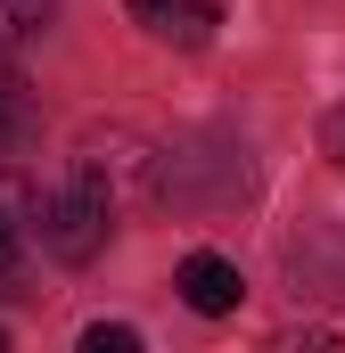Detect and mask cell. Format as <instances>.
Wrapping results in <instances>:
<instances>
[{
  "mask_svg": "<svg viewBox=\"0 0 345 353\" xmlns=\"http://www.w3.org/2000/svg\"><path fill=\"white\" fill-rule=\"evenodd\" d=\"M107 230H115V205H107V197H99L83 173H66V189L41 205V247H50L58 263H75V271H83L90 255L107 247Z\"/></svg>",
  "mask_w": 345,
  "mask_h": 353,
  "instance_id": "7a4b0ae2",
  "label": "cell"
},
{
  "mask_svg": "<svg viewBox=\"0 0 345 353\" xmlns=\"http://www.w3.org/2000/svg\"><path fill=\"white\" fill-rule=\"evenodd\" d=\"M157 41H172V50H197V41H214V25H222V8L214 0H124Z\"/></svg>",
  "mask_w": 345,
  "mask_h": 353,
  "instance_id": "5b68a950",
  "label": "cell"
},
{
  "mask_svg": "<svg viewBox=\"0 0 345 353\" xmlns=\"http://www.w3.org/2000/svg\"><path fill=\"white\" fill-rule=\"evenodd\" d=\"M321 148H329V157H337V165H345V99H337V107H329V115H321Z\"/></svg>",
  "mask_w": 345,
  "mask_h": 353,
  "instance_id": "9c48e42d",
  "label": "cell"
},
{
  "mask_svg": "<svg viewBox=\"0 0 345 353\" xmlns=\"http://www.w3.org/2000/svg\"><path fill=\"white\" fill-rule=\"evenodd\" d=\"M172 288H181V304H189V312H206V321L239 312V296H247V279H239V263H230V255H189Z\"/></svg>",
  "mask_w": 345,
  "mask_h": 353,
  "instance_id": "277c9868",
  "label": "cell"
},
{
  "mask_svg": "<svg viewBox=\"0 0 345 353\" xmlns=\"http://www.w3.org/2000/svg\"><path fill=\"white\" fill-rule=\"evenodd\" d=\"M140 345V329H124V321H90L83 329V353H132Z\"/></svg>",
  "mask_w": 345,
  "mask_h": 353,
  "instance_id": "ba28073f",
  "label": "cell"
},
{
  "mask_svg": "<svg viewBox=\"0 0 345 353\" xmlns=\"http://www.w3.org/2000/svg\"><path fill=\"white\" fill-rule=\"evenodd\" d=\"M75 173L115 205V214H132V205H148L157 197V173H165V157H157V140H140V132H83V148H75Z\"/></svg>",
  "mask_w": 345,
  "mask_h": 353,
  "instance_id": "6da1fadb",
  "label": "cell"
},
{
  "mask_svg": "<svg viewBox=\"0 0 345 353\" xmlns=\"http://www.w3.org/2000/svg\"><path fill=\"white\" fill-rule=\"evenodd\" d=\"M33 255H41V189L25 173H0V296H33Z\"/></svg>",
  "mask_w": 345,
  "mask_h": 353,
  "instance_id": "3957f363",
  "label": "cell"
},
{
  "mask_svg": "<svg viewBox=\"0 0 345 353\" xmlns=\"http://www.w3.org/2000/svg\"><path fill=\"white\" fill-rule=\"evenodd\" d=\"M33 132V90H25V74L0 58V148H17Z\"/></svg>",
  "mask_w": 345,
  "mask_h": 353,
  "instance_id": "8992f818",
  "label": "cell"
},
{
  "mask_svg": "<svg viewBox=\"0 0 345 353\" xmlns=\"http://www.w3.org/2000/svg\"><path fill=\"white\" fill-rule=\"evenodd\" d=\"M41 25H50V0H0V50L25 41V33H41Z\"/></svg>",
  "mask_w": 345,
  "mask_h": 353,
  "instance_id": "52a82bcc",
  "label": "cell"
}]
</instances>
